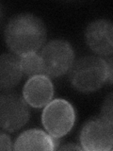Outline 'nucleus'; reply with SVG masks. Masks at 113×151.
Returning <instances> with one entry per match:
<instances>
[{
  "label": "nucleus",
  "mask_w": 113,
  "mask_h": 151,
  "mask_svg": "<svg viewBox=\"0 0 113 151\" xmlns=\"http://www.w3.org/2000/svg\"><path fill=\"white\" fill-rule=\"evenodd\" d=\"M45 39L44 24L30 13L13 16L5 28V40L8 46L19 57L36 53L44 45Z\"/></svg>",
  "instance_id": "nucleus-1"
},
{
  "label": "nucleus",
  "mask_w": 113,
  "mask_h": 151,
  "mask_svg": "<svg viewBox=\"0 0 113 151\" xmlns=\"http://www.w3.org/2000/svg\"><path fill=\"white\" fill-rule=\"evenodd\" d=\"M107 80V64L99 57L88 56L74 63L70 70V81L74 89L89 93L100 89Z\"/></svg>",
  "instance_id": "nucleus-2"
},
{
  "label": "nucleus",
  "mask_w": 113,
  "mask_h": 151,
  "mask_svg": "<svg viewBox=\"0 0 113 151\" xmlns=\"http://www.w3.org/2000/svg\"><path fill=\"white\" fill-rule=\"evenodd\" d=\"M42 71L47 77L59 78L71 70L74 64V50L68 42L54 40L46 44L41 52Z\"/></svg>",
  "instance_id": "nucleus-3"
},
{
  "label": "nucleus",
  "mask_w": 113,
  "mask_h": 151,
  "mask_svg": "<svg viewBox=\"0 0 113 151\" xmlns=\"http://www.w3.org/2000/svg\"><path fill=\"white\" fill-rule=\"evenodd\" d=\"M41 122L48 134L59 139L73 129L75 122V112L68 101L55 99L44 107Z\"/></svg>",
  "instance_id": "nucleus-4"
},
{
  "label": "nucleus",
  "mask_w": 113,
  "mask_h": 151,
  "mask_svg": "<svg viewBox=\"0 0 113 151\" xmlns=\"http://www.w3.org/2000/svg\"><path fill=\"white\" fill-rule=\"evenodd\" d=\"M27 103L17 93H5L0 98V124L8 132L17 131L29 119Z\"/></svg>",
  "instance_id": "nucleus-5"
},
{
  "label": "nucleus",
  "mask_w": 113,
  "mask_h": 151,
  "mask_svg": "<svg viewBox=\"0 0 113 151\" xmlns=\"http://www.w3.org/2000/svg\"><path fill=\"white\" fill-rule=\"evenodd\" d=\"M80 144L87 151H107L113 148V127L103 118L86 122L80 132Z\"/></svg>",
  "instance_id": "nucleus-6"
},
{
  "label": "nucleus",
  "mask_w": 113,
  "mask_h": 151,
  "mask_svg": "<svg viewBox=\"0 0 113 151\" xmlns=\"http://www.w3.org/2000/svg\"><path fill=\"white\" fill-rule=\"evenodd\" d=\"M88 46L101 56L113 54V23L107 20H95L89 23L85 32Z\"/></svg>",
  "instance_id": "nucleus-7"
},
{
  "label": "nucleus",
  "mask_w": 113,
  "mask_h": 151,
  "mask_svg": "<svg viewBox=\"0 0 113 151\" xmlns=\"http://www.w3.org/2000/svg\"><path fill=\"white\" fill-rule=\"evenodd\" d=\"M54 86L45 75H38L27 80L23 89V97L32 108H42L52 101Z\"/></svg>",
  "instance_id": "nucleus-8"
},
{
  "label": "nucleus",
  "mask_w": 113,
  "mask_h": 151,
  "mask_svg": "<svg viewBox=\"0 0 113 151\" xmlns=\"http://www.w3.org/2000/svg\"><path fill=\"white\" fill-rule=\"evenodd\" d=\"M56 138L40 129L26 130L18 137L14 150H54L56 149Z\"/></svg>",
  "instance_id": "nucleus-9"
},
{
  "label": "nucleus",
  "mask_w": 113,
  "mask_h": 151,
  "mask_svg": "<svg viewBox=\"0 0 113 151\" xmlns=\"http://www.w3.org/2000/svg\"><path fill=\"white\" fill-rule=\"evenodd\" d=\"M20 57L2 54L0 57V87L2 91H9L20 82L23 76Z\"/></svg>",
  "instance_id": "nucleus-10"
},
{
  "label": "nucleus",
  "mask_w": 113,
  "mask_h": 151,
  "mask_svg": "<svg viewBox=\"0 0 113 151\" xmlns=\"http://www.w3.org/2000/svg\"><path fill=\"white\" fill-rule=\"evenodd\" d=\"M21 67L23 73L28 77H34L38 75H44L42 71L41 56L37 53L28 54L20 57Z\"/></svg>",
  "instance_id": "nucleus-11"
},
{
  "label": "nucleus",
  "mask_w": 113,
  "mask_h": 151,
  "mask_svg": "<svg viewBox=\"0 0 113 151\" xmlns=\"http://www.w3.org/2000/svg\"><path fill=\"white\" fill-rule=\"evenodd\" d=\"M101 117L113 127V93L104 100L101 108Z\"/></svg>",
  "instance_id": "nucleus-12"
},
{
  "label": "nucleus",
  "mask_w": 113,
  "mask_h": 151,
  "mask_svg": "<svg viewBox=\"0 0 113 151\" xmlns=\"http://www.w3.org/2000/svg\"><path fill=\"white\" fill-rule=\"evenodd\" d=\"M11 142L9 137L5 134L4 132H1L0 134V149L1 150H11L12 146H11Z\"/></svg>",
  "instance_id": "nucleus-13"
},
{
  "label": "nucleus",
  "mask_w": 113,
  "mask_h": 151,
  "mask_svg": "<svg viewBox=\"0 0 113 151\" xmlns=\"http://www.w3.org/2000/svg\"><path fill=\"white\" fill-rule=\"evenodd\" d=\"M107 81L113 84V54L107 61Z\"/></svg>",
  "instance_id": "nucleus-14"
},
{
  "label": "nucleus",
  "mask_w": 113,
  "mask_h": 151,
  "mask_svg": "<svg viewBox=\"0 0 113 151\" xmlns=\"http://www.w3.org/2000/svg\"><path fill=\"white\" fill-rule=\"evenodd\" d=\"M61 150H75V149H77V150H81L83 149L82 147H79V146L77 145H74L73 144H70L68 145H64V146H61V147L59 148Z\"/></svg>",
  "instance_id": "nucleus-15"
}]
</instances>
